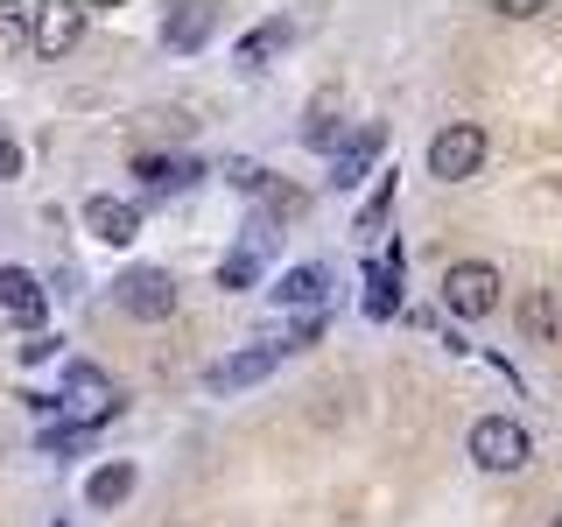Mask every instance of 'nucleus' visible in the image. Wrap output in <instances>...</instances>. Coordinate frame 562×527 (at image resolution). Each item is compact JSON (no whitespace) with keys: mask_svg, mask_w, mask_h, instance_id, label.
Returning <instances> with one entry per match:
<instances>
[{"mask_svg":"<svg viewBox=\"0 0 562 527\" xmlns=\"http://www.w3.org/2000/svg\"><path fill=\"white\" fill-rule=\"evenodd\" d=\"M29 43H35V22H29L22 8H0V64H14Z\"/></svg>","mask_w":562,"mask_h":527,"instance_id":"2eb2a0df","label":"nucleus"},{"mask_svg":"<svg viewBox=\"0 0 562 527\" xmlns=\"http://www.w3.org/2000/svg\"><path fill=\"white\" fill-rule=\"evenodd\" d=\"M310 141H316V148H330V141H338V105H316V113H310Z\"/></svg>","mask_w":562,"mask_h":527,"instance_id":"a211bd4d","label":"nucleus"},{"mask_svg":"<svg viewBox=\"0 0 562 527\" xmlns=\"http://www.w3.org/2000/svg\"><path fill=\"white\" fill-rule=\"evenodd\" d=\"M324 281H330V274L316 268V260H310V268H289V274L274 281V303H289V310L303 303V310H316V303H324Z\"/></svg>","mask_w":562,"mask_h":527,"instance_id":"9b49d317","label":"nucleus"},{"mask_svg":"<svg viewBox=\"0 0 562 527\" xmlns=\"http://www.w3.org/2000/svg\"><path fill=\"white\" fill-rule=\"evenodd\" d=\"M0 310H8L14 316V324H22L29 330V338H35V330H43V289H35V274H22V268H0Z\"/></svg>","mask_w":562,"mask_h":527,"instance_id":"423d86ee","label":"nucleus"},{"mask_svg":"<svg viewBox=\"0 0 562 527\" xmlns=\"http://www.w3.org/2000/svg\"><path fill=\"white\" fill-rule=\"evenodd\" d=\"M485 148L492 141H485L479 120H450V127L429 141V176L436 183H471V176L485 169Z\"/></svg>","mask_w":562,"mask_h":527,"instance_id":"f03ea898","label":"nucleus"},{"mask_svg":"<svg viewBox=\"0 0 562 527\" xmlns=\"http://www.w3.org/2000/svg\"><path fill=\"white\" fill-rule=\"evenodd\" d=\"M281 351H289V345H254V351H233V359H218V366L204 373V386H211V394H233V386H254V380H268L274 366H281Z\"/></svg>","mask_w":562,"mask_h":527,"instance_id":"39448f33","label":"nucleus"},{"mask_svg":"<svg viewBox=\"0 0 562 527\" xmlns=\"http://www.w3.org/2000/svg\"><path fill=\"white\" fill-rule=\"evenodd\" d=\"M443 310L464 316V324L492 316L499 310V268H492V260H450L443 268Z\"/></svg>","mask_w":562,"mask_h":527,"instance_id":"7ed1b4c3","label":"nucleus"},{"mask_svg":"<svg viewBox=\"0 0 562 527\" xmlns=\"http://www.w3.org/2000/svg\"><path fill=\"white\" fill-rule=\"evenodd\" d=\"M85 225H92V239H105V246H127L140 233V211L120 204V198H92L85 204Z\"/></svg>","mask_w":562,"mask_h":527,"instance_id":"6e6552de","label":"nucleus"},{"mask_svg":"<svg viewBox=\"0 0 562 527\" xmlns=\"http://www.w3.org/2000/svg\"><path fill=\"white\" fill-rule=\"evenodd\" d=\"M113 295H120V310H127L134 324H169L176 303H183V289H176L169 268H127L113 281Z\"/></svg>","mask_w":562,"mask_h":527,"instance_id":"20e7f679","label":"nucleus"},{"mask_svg":"<svg viewBox=\"0 0 562 527\" xmlns=\"http://www.w3.org/2000/svg\"><path fill=\"white\" fill-rule=\"evenodd\" d=\"M64 386H70V394H78V401H85V408H92V422H105V415H113V408H120V394H113V380H105V373H99V366H85V359H70V373H64Z\"/></svg>","mask_w":562,"mask_h":527,"instance_id":"9d476101","label":"nucleus"},{"mask_svg":"<svg viewBox=\"0 0 562 527\" xmlns=\"http://www.w3.org/2000/svg\"><path fill=\"white\" fill-rule=\"evenodd\" d=\"M520 338L527 345H555L562 338V295L555 289H527L520 295Z\"/></svg>","mask_w":562,"mask_h":527,"instance_id":"0eeeda50","label":"nucleus"},{"mask_svg":"<svg viewBox=\"0 0 562 527\" xmlns=\"http://www.w3.org/2000/svg\"><path fill=\"white\" fill-rule=\"evenodd\" d=\"M204 35H211V8H176L169 22H162V43L169 49H198Z\"/></svg>","mask_w":562,"mask_h":527,"instance_id":"4468645a","label":"nucleus"},{"mask_svg":"<svg viewBox=\"0 0 562 527\" xmlns=\"http://www.w3.org/2000/svg\"><path fill=\"white\" fill-rule=\"evenodd\" d=\"M78 35H85V8H43L35 14V49L43 57H70Z\"/></svg>","mask_w":562,"mask_h":527,"instance_id":"1a4fd4ad","label":"nucleus"},{"mask_svg":"<svg viewBox=\"0 0 562 527\" xmlns=\"http://www.w3.org/2000/svg\"><path fill=\"white\" fill-rule=\"evenodd\" d=\"M471 464L492 471V479L527 471V464H535V436H527L514 415H479V422H471Z\"/></svg>","mask_w":562,"mask_h":527,"instance_id":"f257e3e1","label":"nucleus"},{"mask_svg":"<svg viewBox=\"0 0 562 527\" xmlns=\"http://www.w3.org/2000/svg\"><path fill=\"white\" fill-rule=\"evenodd\" d=\"M373 148H380V127H366V141H359V148H345V155H338V176H330V183H338V190H351V183H359V169L373 162Z\"/></svg>","mask_w":562,"mask_h":527,"instance_id":"dca6fc26","label":"nucleus"},{"mask_svg":"<svg viewBox=\"0 0 562 527\" xmlns=\"http://www.w3.org/2000/svg\"><path fill=\"white\" fill-rule=\"evenodd\" d=\"M127 492H134V464H127V457H113V464H99V471H92L85 500H92V506H120Z\"/></svg>","mask_w":562,"mask_h":527,"instance_id":"ddd939ff","label":"nucleus"},{"mask_svg":"<svg viewBox=\"0 0 562 527\" xmlns=\"http://www.w3.org/2000/svg\"><path fill=\"white\" fill-rule=\"evenodd\" d=\"M233 190H268V169H260V162H233Z\"/></svg>","mask_w":562,"mask_h":527,"instance_id":"6ab92c4d","label":"nucleus"},{"mask_svg":"<svg viewBox=\"0 0 562 527\" xmlns=\"http://www.w3.org/2000/svg\"><path fill=\"white\" fill-rule=\"evenodd\" d=\"M289 35H295V22H289V14H274V22H260V29H254V35L239 43V64H246V70H260V64H268L281 43H289Z\"/></svg>","mask_w":562,"mask_h":527,"instance_id":"f8f14e48","label":"nucleus"},{"mask_svg":"<svg viewBox=\"0 0 562 527\" xmlns=\"http://www.w3.org/2000/svg\"><path fill=\"white\" fill-rule=\"evenodd\" d=\"M549 527H562V514H549Z\"/></svg>","mask_w":562,"mask_h":527,"instance_id":"4be33fe9","label":"nucleus"},{"mask_svg":"<svg viewBox=\"0 0 562 527\" xmlns=\"http://www.w3.org/2000/svg\"><path fill=\"white\" fill-rule=\"evenodd\" d=\"M254 274H260V260H254V254H233V260L218 268V289H246Z\"/></svg>","mask_w":562,"mask_h":527,"instance_id":"f3484780","label":"nucleus"},{"mask_svg":"<svg viewBox=\"0 0 562 527\" xmlns=\"http://www.w3.org/2000/svg\"><path fill=\"white\" fill-rule=\"evenodd\" d=\"M0 176H22V148H14L8 134H0Z\"/></svg>","mask_w":562,"mask_h":527,"instance_id":"aec40b11","label":"nucleus"},{"mask_svg":"<svg viewBox=\"0 0 562 527\" xmlns=\"http://www.w3.org/2000/svg\"><path fill=\"white\" fill-rule=\"evenodd\" d=\"M49 351H57V338H43V330H35V338H29V345H22V359H29V366H35V359H49Z\"/></svg>","mask_w":562,"mask_h":527,"instance_id":"412c9836","label":"nucleus"}]
</instances>
